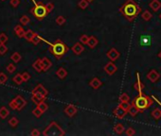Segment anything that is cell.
I'll return each mask as SVG.
<instances>
[{
  "instance_id": "34",
  "label": "cell",
  "mask_w": 161,
  "mask_h": 136,
  "mask_svg": "<svg viewBox=\"0 0 161 136\" xmlns=\"http://www.w3.org/2000/svg\"><path fill=\"white\" fill-rule=\"evenodd\" d=\"M19 123V120L16 118V117H11L10 120H9V125L12 128H15Z\"/></svg>"
},
{
  "instance_id": "27",
  "label": "cell",
  "mask_w": 161,
  "mask_h": 136,
  "mask_svg": "<svg viewBox=\"0 0 161 136\" xmlns=\"http://www.w3.org/2000/svg\"><path fill=\"white\" fill-rule=\"evenodd\" d=\"M151 114H152V116H153L154 119L158 120V119L161 118V110L158 109V108H156V109H154L153 111L151 113Z\"/></svg>"
},
{
  "instance_id": "35",
  "label": "cell",
  "mask_w": 161,
  "mask_h": 136,
  "mask_svg": "<svg viewBox=\"0 0 161 136\" xmlns=\"http://www.w3.org/2000/svg\"><path fill=\"white\" fill-rule=\"evenodd\" d=\"M44 113L41 111V110L39 109V108H35L34 110H33V111H32V114H33L34 116H35V117H37V118H39V117H41V116H42V114H43Z\"/></svg>"
},
{
  "instance_id": "48",
  "label": "cell",
  "mask_w": 161,
  "mask_h": 136,
  "mask_svg": "<svg viewBox=\"0 0 161 136\" xmlns=\"http://www.w3.org/2000/svg\"><path fill=\"white\" fill-rule=\"evenodd\" d=\"M9 105H10V107H11L12 110H17V106H16V103H15L14 99H12L11 101H10Z\"/></svg>"
},
{
  "instance_id": "54",
  "label": "cell",
  "mask_w": 161,
  "mask_h": 136,
  "mask_svg": "<svg viewBox=\"0 0 161 136\" xmlns=\"http://www.w3.org/2000/svg\"><path fill=\"white\" fill-rule=\"evenodd\" d=\"M159 104H160V103H159ZM160 105H161V104H160Z\"/></svg>"
},
{
  "instance_id": "49",
  "label": "cell",
  "mask_w": 161,
  "mask_h": 136,
  "mask_svg": "<svg viewBox=\"0 0 161 136\" xmlns=\"http://www.w3.org/2000/svg\"><path fill=\"white\" fill-rule=\"evenodd\" d=\"M22 76H23L24 81H28V80L30 79V75H29L28 72H24V73L22 74Z\"/></svg>"
},
{
  "instance_id": "28",
  "label": "cell",
  "mask_w": 161,
  "mask_h": 136,
  "mask_svg": "<svg viewBox=\"0 0 161 136\" xmlns=\"http://www.w3.org/2000/svg\"><path fill=\"white\" fill-rule=\"evenodd\" d=\"M22 59V57L20 55V53H18V52H14V53H12V55L11 56V60L14 62V63H17L21 61Z\"/></svg>"
},
{
  "instance_id": "44",
  "label": "cell",
  "mask_w": 161,
  "mask_h": 136,
  "mask_svg": "<svg viewBox=\"0 0 161 136\" xmlns=\"http://www.w3.org/2000/svg\"><path fill=\"white\" fill-rule=\"evenodd\" d=\"M16 67L14 64H12V63H9L8 65H7V71L9 73H14V71H15Z\"/></svg>"
},
{
  "instance_id": "1",
  "label": "cell",
  "mask_w": 161,
  "mask_h": 136,
  "mask_svg": "<svg viewBox=\"0 0 161 136\" xmlns=\"http://www.w3.org/2000/svg\"><path fill=\"white\" fill-rule=\"evenodd\" d=\"M119 12L128 21L133 22L135 20V18L141 12V9L134 0H127L120 7Z\"/></svg>"
},
{
  "instance_id": "47",
  "label": "cell",
  "mask_w": 161,
  "mask_h": 136,
  "mask_svg": "<svg viewBox=\"0 0 161 136\" xmlns=\"http://www.w3.org/2000/svg\"><path fill=\"white\" fill-rule=\"evenodd\" d=\"M10 4H11V7L16 8V7H18V5L20 4V0H11Z\"/></svg>"
},
{
  "instance_id": "25",
  "label": "cell",
  "mask_w": 161,
  "mask_h": 136,
  "mask_svg": "<svg viewBox=\"0 0 161 136\" xmlns=\"http://www.w3.org/2000/svg\"><path fill=\"white\" fill-rule=\"evenodd\" d=\"M12 80H14V82L15 84H17V85H21V84L24 82V79H23V76L22 74H16L14 77V79H12Z\"/></svg>"
},
{
  "instance_id": "50",
  "label": "cell",
  "mask_w": 161,
  "mask_h": 136,
  "mask_svg": "<svg viewBox=\"0 0 161 136\" xmlns=\"http://www.w3.org/2000/svg\"><path fill=\"white\" fill-rule=\"evenodd\" d=\"M30 135H32V136H39V135H40V131H39V129H37V128H33V129H32V131L30 132Z\"/></svg>"
},
{
  "instance_id": "14",
  "label": "cell",
  "mask_w": 161,
  "mask_h": 136,
  "mask_svg": "<svg viewBox=\"0 0 161 136\" xmlns=\"http://www.w3.org/2000/svg\"><path fill=\"white\" fill-rule=\"evenodd\" d=\"M32 93H39V94H41V95H45L47 98V95H48V90L45 88L42 84H38V85L32 90Z\"/></svg>"
},
{
  "instance_id": "45",
  "label": "cell",
  "mask_w": 161,
  "mask_h": 136,
  "mask_svg": "<svg viewBox=\"0 0 161 136\" xmlns=\"http://www.w3.org/2000/svg\"><path fill=\"white\" fill-rule=\"evenodd\" d=\"M136 134V131L133 128H128L127 129H126V135H128V136H133V135H135Z\"/></svg>"
},
{
  "instance_id": "31",
  "label": "cell",
  "mask_w": 161,
  "mask_h": 136,
  "mask_svg": "<svg viewBox=\"0 0 161 136\" xmlns=\"http://www.w3.org/2000/svg\"><path fill=\"white\" fill-rule=\"evenodd\" d=\"M37 107L39 108L43 113L47 112V111H48V105L45 101H42V102L39 103V104H37Z\"/></svg>"
},
{
  "instance_id": "36",
  "label": "cell",
  "mask_w": 161,
  "mask_h": 136,
  "mask_svg": "<svg viewBox=\"0 0 161 136\" xmlns=\"http://www.w3.org/2000/svg\"><path fill=\"white\" fill-rule=\"evenodd\" d=\"M119 102H127V101L130 100V98H129V95L126 93H123L119 95Z\"/></svg>"
},
{
  "instance_id": "18",
  "label": "cell",
  "mask_w": 161,
  "mask_h": 136,
  "mask_svg": "<svg viewBox=\"0 0 161 136\" xmlns=\"http://www.w3.org/2000/svg\"><path fill=\"white\" fill-rule=\"evenodd\" d=\"M138 113H141V111L136 105H135V103L132 102L130 108H129V110H128V113L130 114L131 116H136Z\"/></svg>"
},
{
  "instance_id": "53",
  "label": "cell",
  "mask_w": 161,
  "mask_h": 136,
  "mask_svg": "<svg viewBox=\"0 0 161 136\" xmlns=\"http://www.w3.org/2000/svg\"><path fill=\"white\" fill-rule=\"evenodd\" d=\"M159 17H160V19H161V14H160V15H159Z\"/></svg>"
},
{
  "instance_id": "5",
  "label": "cell",
  "mask_w": 161,
  "mask_h": 136,
  "mask_svg": "<svg viewBox=\"0 0 161 136\" xmlns=\"http://www.w3.org/2000/svg\"><path fill=\"white\" fill-rule=\"evenodd\" d=\"M44 135H48V136H63L66 135V132L63 131V128L57 124L56 122H51L49 126L45 129L44 132H43Z\"/></svg>"
},
{
  "instance_id": "17",
  "label": "cell",
  "mask_w": 161,
  "mask_h": 136,
  "mask_svg": "<svg viewBox=\"0 0 161 136\" xmlns=\"http://www.w3.org/2000/svg\"><path fill=\"white\" fill-rule=\"evenodd\" d=\"M89 85L91 86L93 89L97 90V89H99V88L102 85V83H101V80H99L98 77H93V79L90 80Z\"/></svg>"
},
{
  "instance_id": "51",
  "label": "cell",
  "mask_w": 161,
  "mask_h": 136,
  "mask_svg": "<svg viewBox=\"0 0 161 136\" xmlns=\"http://www.w3.org/2000/svg\"><path fill=\"white\" fill-rule=\"evenodd\" d=\"M157 56H158V58H159V59L161 60V51H160V52L158 53V55H157Z\"/></svg>"
},
{
  "instance_id": "15",
  "label": "cell",
  "mask_w": 161,
  "mask_h": 136,
  "mask_svg": "<svg viewBox=\"0 0 161 136\" xmlns=\"http://www.w3.org/2000/svg\"><path fill=\"white\" fill-rule=\"evenodd\" d=\"M83 50H85V47H83L82 43H76L72 47V51L76 55H80Z\"/></svg>"
},
{
  "instance_id": "42",
  "label": "cell",
  "mask_w": 161,
  "mask_h": 136,
  "mask_svg": "<svg viewBox=\"0 0 161 136\" xmlns=\"http://www.w3.org/2000/svg\"><path fill=\"white\" fill-rule=\"evenodd\" d=\"M42 40H43V39H42L39 35H38V34H35V36L33 37V39H32L31 43L33 44H39Z\"/></svg>"
},
{
  "instance_id": "32",
  "label": "cell",
  "mask_w": 161,
  "mask_h": 136,
  "mask_svg": "<svg viewBox=\"0 0 161 136\" xmlns=\"http://www.w3.org/2000/svg\"><path fill=\"white\" fill-rule=\"evenodd\" d=\"M89 3H90V2H88L87 0H80V2H79L78 6H79L80 9L85 10V9L88 7V6H89Z\"/></svg>"
},
{
  "instance_id": "22",
  "label": "cell",
  "mask_w": 161,
  "mask_h": 136,
  "mask_svg": "<svg viewBox=\"0 0 161 136\" xmlns=\"http://www.w3.org/2000/svg\"><path fill=\"white\" fill-rule=\"evenodd\" d=\"M98 44H99V41H98V39H97L95 36H90V37H89V40H88L87 45H88L90 48H92V49L95 48Z\"/></svg>"
},
{
  "instance_id": "43",
  "label": "cell",
  "mask_w": 161,
  "mask_h": 136,
  "mask_svg": "<svg viewBox=\"0 0 161 136\" xmlns=\"http://www.w3.org/2000/svg\"><path fill=\"white\" fill-rule=\"evenodd\" d=\"M8 41V36L5 33H0V44H6Z\"/></svg>"
},
{
  "instance_id": "38",
  "label": "cell",
  "mask_w": 161,
  "mask_h": 136,
  "mask_svg": "<svg viewBox=\"0 0 161 136\" xmlns=\"http://www.w3.org/2000/svg\"><path fill=\"white\" fill-rule=\"evenodd\" d=\"M66 18H64L63 16H62V15H60V16H58L57 18H56V24L57 25H59V26H63L64 23H66Z\"/></svg>"
},
{
  "instance_id": "40",
  "label": "cell",
  "mask_w": 161,
  "mask_h": 136,
  "mask_svg": "<svg viewBox=\"0 0 161 136\" xmlns=\"http://www.w3.org/2000/svg\"><path fill=\"white\" fill-rule=\"evenodd\" d=\"M89 40V36H87L86 34H83L80 37V43H82V44H87Z\"/></svg>"
},
{
  "instance_id": "19",
  "label": "cell",
  "mask_w": 161,
  "mask_h": 136,
  "mask_svg": "<svg viewBox=\"0 0 161 136\" xmlns=\"http://www.w3.org/2000/svg\"><path fill=\"white\" fill-rule=\"evenodd\" d=\"M149 7L153 11H157L161 8V2L159 1V0H152L149 4Z\"/></svg>"
},
{
  "instance_id": "24",
  "label": "cell",
  "mask_w": 161,
  "mask_h": 136,
  "mask_svg": "<svg viewBox=\"0 0 161 136\" xmlns=\"http://www.w3.org/2000/svg\"><path fill=\"white\" fill-rule=\"evenodd\" d=\"M35 34H36V33H34V32L32 31L31 29H28V30H26V33H25L24 38H25L28 42H30V43H31L32 39H33V37L35 36Z\"/></svg>"
},
{
  "instance_id": "8",
  "label": "cell",
  "mask_w": 161,
  "mask_h": 136,
  "mask_svg": "<svg viewBox=\"0 0 161 136\" xmlns=\"http://www.w3.org/2000/svg\"><path fill=\"white\" fill-rule=\"evenodd\" d=\"M136 75H137V82H136V84H135V85H134V89H135V90H137L138 93H142V91H143L145 85H144L143 82L141 81V80H140L139 73L137 72Z\"/></svg>"
},
{
  "instance_id": "3",
  "label": "cell",
  "mask_w": 161,
  "mask_h": 136,
  "mask_svg": "<svg viewBox=\"0 0 161 136\" xmlns=\"http://www.w3.org/2000/svg\"><path fill=\"white\" fill-rule=\"evenodd\" d=\"M133 103H135V105H136L141 112H143L144 110L149 109L153 104V100L150 96L143 95V93H138V95L133 100Z\"/></svg>"
},
{
  "instance_id": "16",
  "label": "cell",
  "mask_w": 161,
  "mask_h": 136,
  "mask_svg": "<svg viewBox=\"0 0 161 136\" xmlns=\"http://www.w3.org/2000/svg\"><path fill=\"white\" fill-rule=\"evenodd\" d=\"M42 65H43V71L47 72V71L52 66V62H50V60L47 57H44L42 59Z\"/></svg>"
},
{
  "instance_id": "52",
  "label": "cell",
  "mask_w": 161,
  "mask_h": 136,
  "mask_svg": "<svg viewBox=\"0 0 161 136\" xmlns=\"http://www.w3.org/2000/svg\"><path fill=\"white\" fill-rule=\"evenodd\" d=\"M88 2H92V1H94V0H87Z\"/></svg>"
},
{
  "instance_id": "46",
  "label": "cell",
  "mask_w": 161,
  "mask_h": 136,
  "mask_svg": "<svg viewBox=\"0 0 161 136\" xmlns=\"http://www.w3.org/2000/svg\"><path fill=\"white\" fill-rule=\"evenodd\" d=\"M46 8H47L48 12L49 14V12H51V11H53V9H54V4L51 3V2H49V3H48V4L46 5Z\"/></svg>"
},
{
  "instance_id": "6",
  "label": "cell",
  "mask_w": 161,
  "mask_h": 136,
  "mask_svg": "<svg viewBox=\"0 0 161 136\" xmlns=\"http://www.w3.org/2000/svg\"><path fill=\"white\" fill-rule=\"evenodd\" d=\"M104 71H105V73L109 76H112L114 75L116 72H117V70H118V67L117 65H116L115 63H113L112 62H108L106 65L104 66Z\"/></svg>"
},
{
  "instance_id": "7",
  "label": "cell",
  "mask_w": 161,
  "mask_h": 136,
  "mask_svg": "<svg viewBox=\"0 0 161 136\" xmlns=\"http://www.w3.org/2000/svg\"><path fill=\"white\" fill-rule=\"evenodd\" d=\"M77 112H78V109H77L75 105H72V104H69L64 108V113L67 116H69V117H73L77 113Z\"/></svg>"
},
{
  "instance_id": "12",
  "label": "cell",
  "mask_w": 161,
  "mask_h": 136,
  "mask_svg": "<svg viewBox=\"0 0 161 136\" xmlns=\"http://www.w3.org/2000/svg\"><path fill=\"white\" fill-rule=\"evenodd\" d=\"M31 99H32V101L35 103V104H39L40 102L45 101V99H46V96L39 94V93H32Z\"/></svg>"
},
{
  "instance_id": "9",
  "label": "cell",
  "mask_w": 161,
  "mask_h": 136,
  "mask_svg": "<svg viewBox=\"0 0 161 136\" xmlns=\"http://www.w3.org/2000/svg\"><path fill=\"white\" fill-rule=\"evenodd\" d=\"M106 55H107V57H108L112 62H115V61H117V60L119 59L120 54H119V51L116 49V48H111V49L107 52Z\"/></svg>"
},
{
  "instance_id": "21",
  "label": "cell",
  "mask_w": 161,
  "mask_h": 136,
  "mask_svg": "<svg viewBox=\"0 0 161 136\" xmlns=\"http://www.w3.org/2000/svg\"><path fill=\"white\" fill-rule=\"evenodd\" d=\"M14 31H15V34L19 37V38H23L25 36L26 33V30L23 29L22 26L20 25H17L14 27Z\"/></svg>"
},
{
  "instance_id": "30",
  "label": "cell",
  "mask_w": 161,
  "mask_h": 136,
  "mask_svg": "<svg viewBox=\"0 0 161 136\" xmlns=\"http://www.w3.org/2000/svg\"><path fill=\"white\" fill-rule=\"evenodd\" d=\"M114 131L116 133L118 134H121L122 132L124 131V126L122 124H117L115 127H114Z\"/></svg>"
},
{
  "instance_id": "13",
  "label": "cell",
  "mask_w": 161,
  "mask_h": 136,
  "mask_svg": "<svg viewBox=\"0 0 161 136\" xmlns=\"http://www.w3.org/2000/svg\"><path fill=\"white\" fill-rule=\"evenodd\" d=\"M126 113H127V112L124 111V110L122 109L121 107H119V106H118L117 108L115 109V111H114V115H115L117 118H119V119H122V118H123Z\"/></svg>"
},
{
  "instance_id": "20",
  "label": "cell",
  "mask_w": 161,
  "mask_h": 136,
  "mask_svg": "<svg viewBox=\"0 0 161 136\" xmlns=\"http://www.w3.org/2000/svg\"><path fill=\"white\" fill-rule=\"evenodd\" d=\"M32 67H33V69H35L36 72L40 73L43 71V65H42V59H37L33 64H32Z\"/></svg>"
},
{
  "instance_id": "11",
  "label": "cell",
  "mask_w": 161,
  "mask_h": 136,
  "mask_svg": "<svg viewBox=\"0 0 161 136\" xmlns=\"http://www.w3.org/2000/svg\"><path fill=\"white\" fill-rule=\"evenodd\" d=\"M159 77H160V75L157 73V71H156V70H151L149 73L147 74V79L149 80L150 81H152V82H156L157 80H158V79H159Z\"/></svg>"
},
{
  "instance_id": "2",
  "label": "cell",
  "mask_w": 161,
  "mask_h": 136,
  "mask_svg": "<svg viewBox=\"0 0 161 136\" xmlns=\"http://www.w3.org/2000/svg\"><path fill=\"white\" fill-rule=\"evenodd\" d=\"M49 44V52L58 60L63 58L68 51L67 45L62 40H56L53 44Z\"/></svg>"
},
{
  "instance_id": "29",
  "label": "cell",
  "mask_w": 161,
  "mask_h": 136,
  "mask_svg": "<svg viewBox=\"0 0 161 136\" xmlns=\"http://www.w3.org/2000/svg\"><path fill=\"white\" fill-rule=\"evenodd\" d=\"M141 17H142L143 20L149 21V20H151V18L153 17V15H152V14L149 11H145L142 12V14H141Z\"/></svg>"
},
{
  "instance_id": "10",
  "label": "cell",
  "mask_w": 161,
  "mask_h": 136,
  "mask_svg": "<svg viewBox=\"0 0 161 136\" xmlns=\"http://www.w3.org/2000/svg\"><path fill=\"white\" fill-rule=\"evenodd\" d=\"M14 101H15L16 106H17V111H20V110H22L26 105H27V101H26L23 96H21V95H17L14 98Z\"/></svg>"
},
{
  "instance_id": "4",
  "label": "cell",
  "mask_w": 161,
  "mask_h": 136,
  "mask_svg": "<svg viewBox=\"0 0 161 136\" xmlns=\"http://www.w3.org/2000/svg\"><path fill=\"white\" fill-rule=\"evenodd\" d=\"M33 2H34L35 6L30 10V12L33 14V16L36 19H38V20H43V19L48 14L47 11V8H46V5H43L42 3H37L34 1V0H33Z\"/></svg>"
},
{
  "instance_id": "26",
  "label": "cell",
  "mask_w": 161,
  "mask_h": 136,
  "mask_svg": "<svg viewBox=\"0 0 161 136\" xmlns=\"http://www.w3.org/2000/svg\"><path fill=\"white\" fill-rule=\"evenodd\" d=\"M9 114H10V112H9V110L7 108H6V107L0 108V118L5 119Z\"/></svg>"
},
{
  "instance_id": "41",
  "label": "cell",
  "mask_w": 161,
  "mask_h": 136,
  "mask_svg": "<svg viewBox=\"0 0 161 136\" xmlns=\"http://www.w3.org/2000/svg\"><path fill=\"white\" fill-rule=\"evenodd\" d=\"M8 47H6L5 44H0V55H4L7 53Z\"/></svg>"
},
{
  "instance_id": "37",
  "label": "cell",
  "mask_w": 161,
  "mask_h": 136,
  "mask_svg": "<svg viewBox=\"0 0 161 136\" xmlns=\"http://www.w3.org/2000/svg\"><path fill=\"white\" fill-rule=\"evenodd\" d=\"M119 107H121L122 109L124 110V111H126L127 113H128V110H129V108H130V103H129V101H127V102H119Z\"/></svg>"
},
{
  "instance_id": "39",
  "label": "cell",
  "mask_w": 161,
  "mask_h": 136,
  "mask_svg": "<svg viewBox=\"0 0 161 136\" xmlns=\"http://www.w3.org/2000/svg\"><path fill=\"white\" fill-rule=\"evenodd\" d=\"M7 80H8L7 75L3 72L0 73V84H5L6 82H7Z\"/></svg>"
},
{
  "instance_id": "33",
  "label": "cell",
  "mask_w": 161,
  "mask_h": 136,
  "mask_svg": "<svg viewBox=\"0 0 161 136\" xmlns=\"http://www.w3.org/2000/svg\"><path fill=\"white\" fill-rule=\"evenodd\" d=\"M30 21V19L27 16V15H23L21 18H20V24L22 26H27Z\"/></svg>"
},
{
  "instance_id": "23",
  "label": "cell",
  "mask_w": 161,
  "mask_h": 136,
  "mask_svg": "<svg viewBox=\"0 0 161 136\" xmlns=\"http://www.w3.org/2000/svg\"><path fill=\"white\" fill-rule=\"evenodd\" d=\"M56 75H57V77H59L60 80H63V79H66V77L67 76V71L64 69V68L61 67V68H59V69L57 70Z\"/></svg>"
}]
</instances>
